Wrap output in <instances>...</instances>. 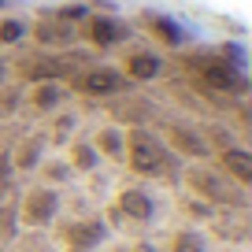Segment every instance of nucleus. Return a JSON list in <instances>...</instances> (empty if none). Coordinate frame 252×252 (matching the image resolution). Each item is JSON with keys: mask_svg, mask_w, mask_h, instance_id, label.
Returning a JSON list of instances; mask_svg holds the SVG:
<instances>
[{"mask_svg": "<svg viewBox=\"0 0 252 252\" xmlns=\"http://www.w3.org/2000/svg\"><path fill=\"white\" fill-rule=\"evenodd\" d=\"M123 156H126V163H130V171L145 174V178H156V174H171L174 171L171 152L163 149V141H159L156 134H149V130H141V126L123 137Z\"/></svg>", "mask_w": 252, "mask_h": 252, "instance_id": "f257e3e1", "label": "nucleus"}, {"mask_svg": "<svg viewBox=\"0 0 252 252\" xmlns=\"http://www.w3.org/2000/svg\"><path fill=\"white\" fill-rule=\"evenodd\" d=\"M186 182H189V189H193V193H200V197H204V200H212V204L245 208V193H241L245 186L219 178L215 171H204V167H200V171H189V174H186Z\"/></svg>", "mask_w": 252, "mask_h": 252, "instance_id": "f03ea898", "label": "nucleus"}, {"mask_svg": "<svg viewBox=\"0 0 252 252\" xmlns=\"http://www.w3.org/2000/svg\"><path fill=\"white\" fill-rule=\"evenodd\" d=\"M56 212H60V193L56 189H30L23 200V208H19V222H26V226H45V222L56 219Z\"/></svg>", "mask_w": 252, "mask_h": 252, "instance_id": "7ed1b4c3", "label": "nucleus"}, {"mask_svg": "<svg viewBox=\"0 0 252 252\" xmlns=\"http://www.w3.org/2000/svg\"><path fill=\"white\" fill-rule=\"evenodd\" d=\"M197 71L204 74V82L212 89H222V93H245L249 82L234 71V63H222V60H197Z\"/></svg>", "mask_w": 252, "mask_h": 252, "instance_id": "20e7f679", "label": "nucleus"}, {"mask_svg": "<svg viewBox=\"0 0 252 252\" xmlns=\"http://www.w3.org/2000/svg\"><path fill=\"white\" fill-rule=\"evenodd\" d=\"M115 212L123 215V219L149 222L152 215H156V204H152V197L145 193V189H123V193H119V204H115Z\"/></svg>", "mask_w": 252, "mask_h": 252, "instance_id": "39448f33", "label": "nucleus"}, {"mask_svg": "<svg viewBox=\"0 0 252 252\" xmlns=\"http://www.w3.org/2000/svg\"><path fill=\"white\" fill-rule=\"evenodd\" d=\"M123 86H126V78L119 71H108V67L86 71L78 78V89H82V93H89V96H111V93H119Z\"/></svg>", "mask_w": 252, "mask_h": 252, "instance_id": "423d86ee", "label": "nucleus"}, {"mask_svg": "<svg viewBox=\"0 0 252 252\" xmlns=\"http://www.w3.org/2000/svg\"><path fill=\"white\" fill-rule=\"evenodd\" d=\"M63 241L71 245V252H89L96 241H104V222H100V219L71 222V226L63 230Z\"/></svg>", "mask_w": 252, "mask_h": 252, "instance_id": "0eeeda50", "label": "nucleus"}, {"mask_svg": "<svg viewBox=\"0 0 252 252\" xmlns=\"http://www.w3.org/2000/svg\"><path fill=\"white\" fill-rule=\"evenodd\" d=\"M167 141H171L174 152H182V156H208V141L197 134V130H189V126H167Z\"/></svg>", "mask_w": 252, "mask_h": 252, "instance_id": "6e6552de", "label": "nucleus"}, {"mask_svg": "<svg viewBox=\"0 0 252 252\" xmlns=\"http://www.w3.org/2000/svg\"><path fill=\"white\" fill-rule=\"evenodd\" d=\"M222 174H230L237 186H249L252 182V156L245 149H222Z\"/></svg>", "mask_w": 252, "mask_h": 252, "instance_id": "1a4fd4ad", "label": "nucleus"}, {"mask_svg": "<svg viewBox=\"0 0 252 252\" xmlns=\"http://www.w3.org/2000/svg\"><path fill=\"white\" fill-rule=\"evenodd\" d=\"M78 63H82V56H60V60H45V63H37V67H30V74L33 78H60V74H74L78 71Z\"/></svg>", "mask_w": 252, "mask_h": 252, "instance_id": "9d476101", "label": "nucleus"}, {"mask_svg": "<svg viewBox=\"0 0 252 252\" xmlns=\"http://www.w3.org/2000/svg\"><path fill=\"white\" fill-rule=\"evenodd\" d=\"M41 149H45V137H37V134L26 137V141L15 149V156H11V167H19V171H30V167H37Z\"/></svg>", "mask_w": 252, "mask_h": 252, "instance_id": "9b49d317", "label": "nucleus"}, {"mask_svg": "<svg viewBox=\"0 0 252 252\" xmlns=\"http://www.w3.org/2000/svg\"><path fill=\"white\" fill-rule=\"evenodd\" d=\"M126 71H130V78L149 82V78H156V74H159V60L152 52H134L130 60H126Z\"/></svg>", "mask_w": 252, "mask_h": 252, "instance_id": "f8f14e48", "label": "nucleus"}, {"mask_svg": "<svg viewBox=\"0 0 252 252\" xmlns=\"http://www.w3.org/2000/svg\"><path fill=\"white\" fill-rule=\"evenodd\" d=\"M123 33L126 30L119 23H111V19H93V23H89V37H93V45H115Z\"/></svg>", "mask_w": 252, "mask_h": 252, "instance_id": "ddd939ff", "label": "nucleus"}, {"mask_svg": "<svg viewBox=\"0 0 252 252\" xmlns=\"http://www.w3.org/2000/svg\"><path fill=\"white\" fill-rule=\"evenodd\" d=\"M37 41L41 45H67L71 41V26L67 23H37Z\"/></svg>", "mask_w": 252, "mask_h": 252, "instance_id": "4468645a", "label": "nucleus"}, {"mask_svg": "<svg viewBox=\"0 0 252 252\" xmlns=\"http://www.w3.org/2000/svg\"><path fill=\"white\" fill-rule=\"evenodd\" d=\"M96 149H100L104 156H111V159H123V134H119L115 126L100 130V134H96Z\"/></svg>", "mask_w": 252, "mask_h": 252, "instance_id": "2eb2a0df", "label": "nucleus"}, {"mask_svg": "<svg viewBox=\"0 0 252 252\" xmlns=\"http://www.w3.org/2000/svg\"><path fill=\"white\" fill-rule=\"evenodd\" d=\"M145 23H149L152 30H156V37H159V41H167V45H178V41H182V30H178V26L171 23V19H159V15H145Z\"/></svg>", "mask_w": 252, "mask_h": 252, "instance_id": "dca6fc26", "label": "nucleus"}, {"mask_svg": "<svg viewBox=\"0 0 252 252\" xmlns=\"http://www.w3.org/2000/svg\"><path fill=\"white\" fill-rule=\"evenodd\" d=\"M19 234V212L11 204H0V241H15Z\"/></svg>", "mask_w": 252, "mask_h": 252, "instance_id": "f3484780", "label": "nucleus"}, {"mask_svg": "<svg viewBox=\"0 0 252 252\" xmlns=\"http://www.w3.org/2000/svg\"><path fill=\"white\" fill-rule=\"evenodd\" d=\"M71 159H74L78 171H93V167H96V149H93V145H74Z\"/></svg>", "mask_w": 252, "mask_h": 252, "instance_id": "a211bd4d", "label": "nucleus"}, {"mask_svg": "<svg viewBox=\"0 0 252 252\" xmlns=\"http://www.w3.org/2000/svg\"><path fill=\"white\" fill-rule=\"evenodd\" d=\"M60 89H56V86H48V82H45V86H37V93H33V108H41V111H48V108H56V104H60Z\"/></svg>", "mask_w": 252, "mask_h": 252, "instance_id": "6ab92c4d", "label": "nucleus"}, {"mask_svg": "<svg viewBox=\"0 0 252 252\" xmlns=\"http://www.w3.org/2000/svg\"><path fill=\"white\" fill-rule=\"evenodd\" d=\"M19 37H23V23H19V19L0 23V41H4V45H11V41H19Z\"/></svg>", "mask_w": 252, "mask_h": 252, "instance_id": "aec40b11", "label": "nucleus"}, {"mask_svg": "<svg viewBox=\"0 0 252 252\" xmlns=\"http://www.w3.org/2000/svg\"><path fill=\"white\" fill-rule=\"evenodd\" d=\"M11 171H15V167H11V156H8V152H0V197L11 189Z\"/></svg>", "mask_w": 252, "mask_h": 252, "instance_id": "412c9836", "label": "nucleus"}, {"mask_svg": "<svg viewBox=\"0 0 252 252\" xmlns=\"http://www.w3.org/2000/svg\"><path fill=\"white\" fill-rule=\"evenodd\" d=\"M15 108H19V93H15V89H11V93H0V119L11 115Z\"/></svg>", "mask_w": 252, "mask_h": 252, "instance_id": "4be33fe9", "label": "nucleus"}, {"mask_svg": "<svg viewBox=\"0 0 252 252\" xmlns=\"http://www.w3.org/2000/svg\"><path fill=\"white\" fill-rule=\"evenodd\" d=\"M45 174H48L52 182H60V178H67V174H71V167H63V163H48V167H45Z\"/></svg>", "mask_w": 252, "mask_h": 252, "instance_id": "5701e85b", "label": "nucleus"}, {"mask_svg": "<svg viewBox=\"0 0 252 252\" xmlns=\"http://www.w3.org/2000/svg\"><path fill=\"white\" fill-rule=\"evenodd\" d=\"M71 123H74L71 115H63L60 123H56V141H63V137H67V130H71Z\"/></svg>", "mask_w": 252, "mask_h": 252, "instance_id": "b1692460", "label": "nucleus"}, {"mask_svg": "<svg viewBox=\"0 0 252 252\" xmlns=\"http://www.w3.org/2000/svg\"><path fill=\"white\" fill-rule=\"evenodd\" d=\"M186 252H204V249H200V245H189V249Z\"/></svg>", "mask_w": 252, "mask_h": 252, "instance_id": "393cba45", "label": "nucleus"}, {"mask_svg": "<svg viewBox=\"0 0 252 252\" xmlns=\"http://www.w3.org/2000/svg\"><path fill=\"white\" fill-rule=\"evenodd\" d=\"M0 82H4V63H0Z\"/></svg>", "mask_w": 252, "mask_h": 252, "instance_id": "a878e982", "label": "nucleus"}, {"mask_svg": "<svg viewBox=\"0 0 252 252\" xmlns=\"http://www.w3.org/2000/svg\"><path fill=\"white\" fill-rule=\"evenodd\" d=\"M0 4H4V0H0Z\"/></svg>", "mask_w": 252, "mask_h": 252, "instance_id": "bb28decb", "label": "nucleus"}]
</instances>
